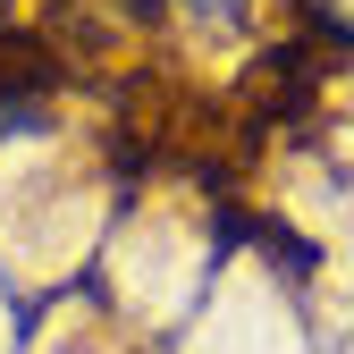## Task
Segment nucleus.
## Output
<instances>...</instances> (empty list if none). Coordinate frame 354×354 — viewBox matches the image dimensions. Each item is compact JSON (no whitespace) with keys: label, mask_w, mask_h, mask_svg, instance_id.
I'll use <instances>...</instances> for the list:
<instances>
[{"label":"nucleus","mask_w":354,"mask_h":354,"mask_svg":"<svg viewBox=\"0 0 354 354\" xmlns=\"http://www.w3.org/2000/svg\"><path fill=\"white\" fill-rule=\"evenodd\" d=\"M194 17H236V9H253V0H186Z\"/></svg>","instance_id":"f257e3e1"},{"label":"nucleus","mask_w":354,"mask_h":354,"mask_svg":"<svg viewBox=\"0 0 354 354\" xmlns=\"http://www.w3.org/2000/svg\"><path fill=\"white\" fill-rule=\"evenodd\" d=\"M329 9H346V17H354V0H329Z\"/></svg>","instance_id":"f03ea898"},{"label":"nucleus","mask_w":354,"mask_h":354,"mask_svg":"<svg viewBox=\"0 0 354 354\" xmlns=\"http://www.w3.org/2000/svg\"><path fill=\"white\" fill-rule=\"evenodd\" d=\"M0 9H9V0H0Z\"/></svg>","instance_id":"7ed1b4c3"}]
</instances>
